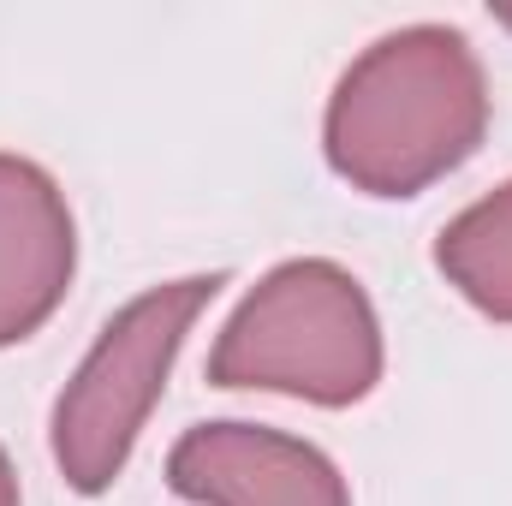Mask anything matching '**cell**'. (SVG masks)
<instances>
[{
	"label": "cell",
	"mask_w": 512,
	"mask_h": 506,
	"mask_svg": "<svg viewBox=\"0 0 512 506\" xmlns=\"http://www.w3.org/2000/svg\"><path fill=\"white\" fill-rule=\"evenodd\" d=\"M167 489L191 506H352L340 465L316 441L245 417L185 429L167 453Z\"/></svg>",
	"instance_id": "cell-4"
},
{
	"label": "cell",
	"mask_w": 512,
	"mask_h": 506,
	"mask_svg": "<svg viewBox=\"0 0 512 506\" xmlns=\"http://www.w3.org/2000/svg\"><path fill=\"white\" fill-rule=\"evenodd\" d=\"M489 78L465 30L405 24L376 36L334 84L322 114L328 167L364 197H417L477 155Z\"/></svg>",
	"instance_id": "cell-1"
},
{
	"label": "cell",
	"mask_w": 512,
	"mask_h": 506,
	"mask_svg": "<svg viewBox=\"0 0 512 506\" xmlns=\"http://www.w3.org/2000/svg\"><path fill=\"white\" fill-rule=\"evenodd\" d=\"M209 381L233 393H286L304 405H358L382 381V322L364 280L328 256L268 268L215 334Z\"/></svg>",
	"instance_id": "cell-2"
},
{
	"label": "cell",
	"mask_w": 512,
	"mask_h": 506,
	"mask_svg": "<svg viewBox=\"0 0 512 506\" xmlns=\"http://www.w3.org/2000/svg\"><path fill=\"white\" fill-rule=\"evenodd\" d=\"M78 221L66 191L30 155L0 149V346L30 340L72 292Z\"/></svg>",
	"instance_id": "cell-5"
},
{
	"label": "cell",
	"mask_w": 512,
	"mask_h": 506,
	"mask_svg": "<svg viewBox=\"0 0 512 506\" xmlns=\"http://www.w3.org/2000/svg\"><path fill=\"white\" fill-rule=\"evenodd\" d=\"M215 292H221V274H185L137 292L120 316H108V328L60 387L48 417V453L66 489L108 495L126 477L137 435L161 405L167 376L185 352V334L197 328Z\"/></svg>",
	"instance_id": "cell-3"
},
{
	"label": "cell",
	"mask_w": 512,
	"mask_h": 506,
	"mask_svg": "<svg viewBox=\"0 0 512 506\" xmlns=\"http://www.w3.org/2000/svg\"><path fill=\"white\" fill-rule=\"evenodd\" d=\"M0 506H24V495H18V471H12L6 447H0Z\"/></svg>",
	"instance_id": "cell-7"
},
{
	"label": "cell",
	"mask_w": 512,
	"mask_h": 506,
	"mask_svg": "<svg viewBox=\"0 0 512 506\" xmlns=\"http://www.w3.org/2000/svg\"><path fill=\"white\" fill-rule=\"evenodd\" d=\"M501 24H507V30H512V12H501Z\"/></svg>",
	"instance_id": "cell-8"
},
{
	"label": "cell",
	"mask_w": 512,
	"mask_h": 506,
	"mask_svg": "<svg viewBox=\"0 0 512 506\" xmlns=\"http://www.w3.org/2000/svg\"><path fill=\"white\" fill-rule=\"evenodd\" d=\"M435 268L471 310H483L489 322H512V179L441 227Z\"/></svg>",
	"instance_id": "cell-6"
}]
</instances>
